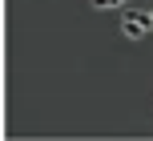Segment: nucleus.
<instances>
[{
    "label": "nucleus",
    "instance_id": "1",
    "mask_svg": "<svg viewBox=\"0 0 153 141\" xmlns=\"http://www.w3.org/2000/svg\"><path fill=\"white\" fill-rule=\"evenodd\" d=\"M121 32H125V36H133V40H137V36H145V32H149V16L125 12V20H121Z\"/></svg>",
    "mask_w": 153,
    "mask_h": 141
},
{
    "label": "nucleus",
    "instance_id": "2",
    "mask_svg": "<svg viewBox=\"0 0 153 141\" xmlns=\"http://www.w3.org/2000/svg\"><path fill=\"white\" fill-rule=\"evenodd\" d=\"M121 0H93V8H117Z\"/></svg>",
    "mask_w": 153,
    "mask_h": 141
},
{
    "label": "nucleus",
    "instance_id": "3",
    "mask_svg": "<svg viewBox=\"0 0 153 141\" xmlns=\"http://www.w3.org/2000/svg\"><path fill=\"white\" fill-rule=\"evenodd\" d=\"M149 28H153V12H149Z\"/></svg>",
    "mask_w": 153,
    "mask_h": 141
}]
</instances>
